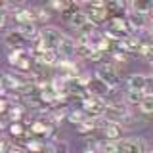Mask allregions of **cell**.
Segmentation results:
<instances>
[{"label": "cell", "instance_id": "obj_16", "mask_svg": "<svg viewBox=\"0 0 153 153\" xmlns=\"http://www.w3.org/2000/svg\"><path fill=\"white\" fill-rule=\"evenodd\" d=\"M100 149H102V153H121L119 142H111V140L100 142Z\"/></svg>", "mask_w": 153, "mask_h": 153}, {"label": "cell", "instance_id": "obj_36", "mask_svg": "<svg viewBox=\"0 0 153 153\" xmlns=\"http://www.w3.org/2000/svg\"><path fill=\"white\" fill-rule=\"evenodd\" d=\"M113 2H119V4H121V2H123V0H113Z\"/></svg>", "mask_w": 153, "mask_h": 153}, {"label": "cell", "instance_id": "obj_15", "mask_svg": "<svg viewBox=\"0 0 153 153\" xmlns=\"http://www.w3.org/2000/svg\"><path fill=\"white\" fill-rule=\"evenodd\" d=\"M13 19L19 23V25H25V23H35V13L31 10H17Z\"/></svg>", "mask_w": 153, "mask_h": 153}, {"label": "cell", "instance_id": "obj_11", "mask_svg": "<svg viewBox=\"0 0 153 153\" xmlns=\"http://www.w3.org/2000/svg\"><path fill=\"white\" fill-rule=\"evenodd\" d=\"M130 2V12L134 13H151L153 0H128Z\"/></svg>", "mask_w": 153, "mask_h": 153}, {"label": "cell", "instance_id": "obj_26", "mask_svg": "<svg viewBox=\"0 0 153 153\" xmlns=\"http://www.w3.org/2000/svg\"><path fill=\"white\" fill-rule=\"evenodd\" d=\"M42 146H44V143H40V142H36V140H33V142H29V143H27V147H29L31 151H35V153H40Z\"/></svg>", "mask_w": 153, "mask_h": 153}, {"label": "cell", "instance_id": "obj_14", "mask_svg": "<svg viewBox=\"0 0 153 153\" xmlns=\"http://www.w3.org/2000/svg\"><path fill=\"white\" fill-rule=\"evenodd\" d=\"M12 65L16 67V69H19V71H31V67H33V59H31V56H29L27 52H23V54L19 56Z\"/></svg>", "mask_w": 153, "mask_h": 153}, {"label": "cell", "instance_id": "obj_23", "mask_svg": "<svg viewBox=\"0 0 153 153\" xmlns=\"http://www.w3.org/2000/svg\"><path fill=\"white\" fill-rule=\"evenodd\" d=\"M65 109H56L54 113H52V123L54 124H59L61 121H63V117H65Z\"/></svg>", "mask_w": 153, "mask_h": 153}, {"label": "cell", "instance_id": "obj_8", "mask_svg": "<svg viewBox=\"0 0 153 153\" xmlns=\"http://www.w3.org/2000/svg\"><path fill=\"white\" fill-rule=\"evenodd\" d=\"M128 90H136V92H146V86H147V76L142 73H134L128 76Z\"/></svg>", "mask_w": 153, "mask_h": 153}, {"label": "cell", "instance_id": "obj_21", "mask_svg": "<svg viewBox=\"0 0 153 153\" xmlns=\"http://www.w3.org/2000/svg\"><path fill=\"white\" fill-rule=\"evenodd\" d=\"M67 117H69V121H71V123L80 124V123H82L86 117H88V115H86V113L82 111V109H79V111H71L69 115H67Z\"/></svg>", "mask_w": 153, "mask_h": 153}, {"label": "cell", "instance_id": "obj_20", "mask_svg": "<svg viewBox=\"0 0 153 153\" xmlns=\"http://www.w3.org/2000/svg\"><path fill=\"white\" fill-rule=\"evenodd\" d=\"M143 94H146V92H136V90H128V92H126V102H128V103H132V105H138V103L142 102Z\"/></svg>", "mask_w": 153, "mask_h": 153}, {"label": "cell", "instance_id": "obj_38", "mask_svg": "<svg viewBox=\"0 0 153 153\" xmlns=\"http://www.w3.org/2000/svg\"><path fill=\"white\" fill-rule=\"evenodd\" d=\"M151 13H153V6H151Z\"/></svg>", "mask_w": 153, "mask_h": 153}, {"label": "cell", "instance_id": "obj_35", "mask_svg": "<svg viewBox=\"0 0 153 153\" xmlns=\"http://www.w3.org/2000/svg\"><path fill=\"white\" fill-rule=\"evenodd\" d=\"M146 153H153V149H146Z\"/></svg>", "mask_w": 153, "mask_h": 153}, {"label": "cell", "instance_id": "obj_34", "mask_svg": "<svg viewBox=\"0 0 153 153\" xmlns=\"http://www.w3.org/2000/svg\"><path fill=\"white\" fill-rule=\"evenodd\" d=\"M147 33H149V35L153 36V19H151L149 23H147Z\"/></svg>", "mask_w": 153, "mask_h": 153}, {"label": "cell", "instance_id": "obj_28", "mask_svg": "<svg viewBox=\"0 0 153 153\" xmlns=\"http://www.w3.org/2000/svg\"><path fill=\"white\" fill-rule=\"evenodd\" d=\"M10 107H12V105H10V102L4 98V96H0V115H2V113H8Z\"/></svg>", "mask_w": 153, "mask_h": 153}, {"label": "cell", "instance_id": "obj_25", "mask_svg": "<svg viewBox=\"0 0 153 153\" xmlns=\"http://www.w3.org/2000/svg\"><path fill=\"white\" fill-rule=\"evenodd\" d=\"M86 153H102L100 142H86Z\"/></svg>", "mask_w": 153, "mask_h": 153}, {"label": "cell", "instance_id": "obj_12", "mask_svg": "<svg viewBox=\"0 0 153 153\" xmlns=\"http://www.w3.org/2000/svg\"><path fill=\"white\" fill-rule=\"evenodd\" d=\"M86 21H88V17H86V13L82 12V10H75V12H71L69 16V25L76 29V31H80L82 29V25H86Z\"/></svg>", "mask_w": 153, "mask_h": 153}, {"label": "cell", "instance_id": "obj_2", "mask_svg": "<svg viewBox=\"0 0 153 153\" xmlns=\"http://www.w3.org/2000/svg\"><path fill=\"white\" fill-rule=\"evenodd\" d=\"M96 79L98 80H102V82L107 86L109 90L111 88H117L119 86V75H117V71H115V67L111 65V63H103V65H100L98 69H96Z\"/></svg>", "mask_w": 153, "mask_h": 153}, {"label": "cell", "instance_id": "obj_31", "mask_svg": "<svg viewBox=\"0 0 153 153\" xmlns=\"http://www.w3.org/2000/svg\"><path fill=\"white\" fill-rule=\"evenodd\" d=\"M40 153H56V146H54V143H48V146H42Z\"/></svg>", "mask_w": 153, "mask_h": 153}, {"label": "cell", "instance_id": "obj_18", "mask_svg": "<svg viewBox=\"0 0 153 153\" xmlns=\"http://www.w3.org/2000/svg\"><path fill=\"white\" fill-rule=\"evenodd\" d=\"M138 52H140L142 57H146V59L153 61V44H151V42H142L140 48H138Z\"/></svg>", "mask_w": 153, "mask_h": 153}, {"label": "cell", "instance_id": "obj_33", "mask_svg": "<svg viewBox=\"0 0 153 153\" xmlns=\"http://www.w3.org/2000/svg\"><path fill=\"white\" fill-rule=\"evenodd\" d=\"M146 92L153 94V76H147V86H146Z\"/></svg>", "mask_w": 153, "mask_h": 153}, {"label": "cell", "instance_id": "obj_24", "mask_svg": "<svg viewBox=\"0 0 153 153\" xmlns=\"http://www.w3.org/2000/svg\"><path fill=\"white\" fill-rule=\"evenodd\" d=\"M10 132H12L13 136H23V134H25L21 123H12V124H10Z\"/></svg>", "mask_w": 153, "mask_h": 153}, {"label": "cell", "instance_id": "obj_27", "mask_svg": "<svg viewBox=\"0 0 153 153\" xmlns=\"http://www.w3.org/2000/svg\"><path fill=\"white\" fill-rule=\"evenodd\" d=\"M50 6L54 8V10H65L67 8V4H65V0H50Z\"/></svg>", "mask_w": 153, "mask_h": 153}, {"label": "cell", "instance_id": "obj_22", "mask_svg": "<svg viewBox=\"0 0 153 153\" xmlns=\"http://www.w3.org/2000/svg\"><path fill=\"white\" fill-rule=\"evenodd\" d=\"M8 113H10V119H12V123H19V119H21V115H23V109L19 107V105H13V107L8 109Z\"/></svg>", "mask_w": 153, "mask_h": 153}, {"label": "cell", "instance_id": "obj_19", "mask_svg": "<svg viewBox=\"0 0 153 153\" xmlns=\"http://www.w3.org/2000/svg\"><path fill=\"white\" fill-rule=\"evenodd\" d=\"M31 130L35 132V134H42V136H48V134H50V126H48L46 123L38 121V123H33V124H31Z\"/></svg>", "mask_w": 153, "mask_h": 153}, {"label": "cell", "instance_id": "obj_17", "mask_svg": "<svg viewBox=\"0 0 153 153\" xmlns=\"http://www.w3.org/2000/svg\"><path fill=\"white\" fill-rule=\"evenodd\" d=\"M138 105H140L142 113H153V94H143L142 102Z\"/></svg>", "mask_w": 153, "mask_h": 153}, {"label": "cell", "instance_id": "obj_3", "mask_svg": "<svg viewBox=\"0 0 153 153\" xmlns=\"http://www.w3.org/2000/svg\"><path fill=\"white\" fill-rule=\"evenodd\" d=\"M75 52H76V40L71 38V36H67V35H61L59 44L56 48V54L61 56V59H71V57L75 56Z\"/></svg>", "mask_w": 153, "mask_h": 153}, {"label": "cell", "instance_id": "obj_1", "mask_svg": "<svg viewBox=\"0 0 153 153\" xmlns=\"http://www.w3.org/2000/svg\"><path fill=\"white\" fill-rule=\"evenodd\" d=\"M59 38H61V33L57 31L56 27H44L40 29L38 33V48L35 52H42V50H50V52H56L57 44H59Z\"/></svg>", "mask_w": 153, "mask_h": 153}, {"label": "cell", "instance_id": "obj_10", "mask_svg": "<svg viewBox=\"0 0 153 153\" xmlns=\"http://www.w3.org/2000/svg\"><path fill=\"white\" fill-rule=\"evenodd\" d=\"M119 48H121L123 52H138V48H140V38H138L136 35H126L124 38H121L119 40Z\"/></svg>", "mask_w": 153, "mask_h": 153}, {"label": "cell", "instance_id": "obj_37", "mask_svg": "<svg viewBox=\"0 0 153 153\" xmlns=\"http://www.w3.org/2000/svg\"><path fill=\"white\" fill-rule=\"evenodd\" d=\"M151 69H153V61H151Z\"/></svg>", "mask_w": 153, "mask_h": 153}, {"label": "cell", "instance_id": "obj_5", "mask_svg": "<svg viewBox=\"0 0 153 153\" xmlns=\"http://www.w3.org/2000/svg\"><path fill=\"white\" fill-rule=\"evenodd\" d=\"M121 153H146V142L142 138H126V140L119 142Z\"/></svg>", "mask_w": 153, "mask_h": 153}, {"label": "cell", "instance_id": "obj_6", "mask_svg": "<svg viewBox=\"0 0 153 153\" xmlns=\"http://www.w3.org/2000/svg\"><path fill=\"white\" fill-rule=\"evenodd\" d=\"M128 27H130V31H146L147 29V17L146 13H130L126 19Z\"/></svg>", "mask_w": 153, "mask_h": 153}, {"label": "cell", "instance_id": "obj_30", "mask_svg": "<svg viewBox=\"0 0 153 153\" xmlns=\"http://www.w3.org/2000/svg\"><path fill=\"white\" fill-rule=\"evenodd\" d=\"M4 2L8 4V6H13V8H19L25 4V0H4Z\"/></svg>", "mask_w": 153, "mask_h": 153}, {"label": "cell", "instance_id": "obj_32", "mask_svg": "<svg viewBox=\"0 0 153 153\" xmlns=\"http://www.w3.org/2000/svg\"><path fill=\"white\" fill-rule=\"evenodd\" d=\"M4 23H6V10L4 6H0V27H4Z\"/></svg>", "mask_w": 153, "mask_h": 153}, {"label": "cell", "instance_id": "obj_9", "mask_svg": "<svg viewBox=\"0 0 153 153\" xmlns=\"http://www.w3.org/2000/svg\"><path fill=\"white\" fill-rule=\"evenodd\" d=\"M103 134H105V138L107 140H111V142H121V138H123V126L121 124H117V123H105L103 124Z\"/></svg>", "mask_w": 153, "mask_h": 153}, {"label": "cell", "instance_id": "obj_4", "mask_svg": "<svg viewBox=\"0 0 153 153\" xmlns=\"http://www.w3.org/2000/svg\"><path fill=\"white\" fill-rule=\"evenodd\" d=\"M82 12L86 13V17H88V21L92 23H103L107 21V16H109V10L107 6H94V4H88V6H84Z\"/></svg>", "mask_w": 153, "mask_h": 153}, {"label": "cell", "instance_id": "obj_29", "mask_svg": "<svg viewBox=\"0 0 153 153\" xmlns=\"http://www.w3.org/2000/svg\"><path fill=\"white\" fill-rule=\"evenodd\" d=\"M113 59H115V61H121V63H124V61H126V54H124L123 50H121V52H113Z\"/></svg>", "mask_w": 153, "mask_h": 153}, {"label": "cell", "instance_id": "obj_13", "mask_svg": "<svg viewBox=\"0 0 153 153\" xmlns=\"http://www.w3.org/2000/svg\"><path fill=\"white\" fill-rule=\"evenodd\" d=\"M17 31L21 33V36L25 38V40H36V38H38V33H40L36 29L35 23H25V25H19Z\"/></svg>", "mask_w": 153, "mask_h": 153}, {"label": "cell", "instance_id": "obj_7", "mask_svg": "<svg viewBox=\"0 0 153 153\" xmlns=\"http://www.w3.org/2000/svg\"><path fill=\"white\" fill-rule=\"evenodd\" d=\"M23 42H25V38L21 36V33H19L17 29H12V31H8L6 35H4V44H6L10 50H13V48H23Z\"/></svg>", "mask_w": 153, "mask_h": 153}]
</instances>
